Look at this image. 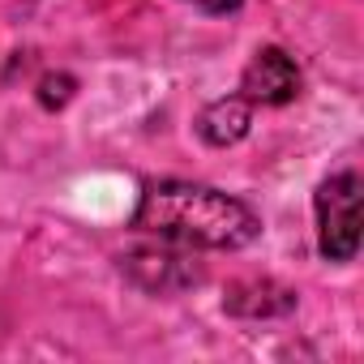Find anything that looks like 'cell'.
I'll use <instances>...</instances> for the list:
<instances>
[{"mask_svg": "<svg viewBox=\"0 0 364 364\" xmlns=\"http://www.w3.org/2000/svg\"><path fill=\"white\" fill-rule=\"evenodd\" d=\"M133 228L180 249H245L257 240L262 223L240 202L210 185L189 180H154L141 189Z\"/></svg>", "mask_w": 364, "mask_h": 364, "instance_id": "obj_1", "label": "cell"}, {"mask_svg": "<svg viewBox=\"0 0 364 364\" xmlns=\"http://www.w3.org/2000/svg\"><path fill=\"white\" fill-rule=\"evenodd\" d=\"M73 90H77V82H73L69 73H48V77L39 82V103H43V107H65V103L73 99Z\"/></svg>", "mask_w": 364, "mask_h": 364, "instance_id": "obj_6", "label": "cell"}, {"mask_svg": "<svg viewBox=\"0 0 364 364\" xmlns=\"http://www.w3.org/2000/svg\"><path fill=\"white\" fill-rule=\"evenodd\" d=\"M253 124V103L245 95H228V99H215L202 116H198V133L206 146H236Z\"/></svg>", "mask_w": 364, "mask_h": 364, "instance_id": "obj_5", "label": "cell"}, {"mask_svg": "<svg viewBox=\"0 0 364 364\" xmlns=\"http://www.w3.org/2000/svg\"><path fill=\"white\" fill-rule=\"evenodd\" d=\"M129 274L150 287V291H176V287H189L198 283V270L180 257V253H154V249H141V253H129L124 257Z\"/></svg>", "mask_w": 364, "mask_h": 364, "instance_id": "obj_4", "label": "cell"}, {"mask_svg": "<svg viewBox=\"0 0 364 364\" xmlns=\"http://www.w3.org/2000/svg\"><path fill=\"white\" fill-rule=\"evenodd\" d=\"M240 95L249 103H266V107H283L300 95V69L283 48H262L249 69L240 73Z\"/></svg>", "mask_w": 364, "mask_h": 364, "instance_id": "obj_3", "label": "cell"}, {"mask_svg": "<svg viewBox=\"0 0 364 364\" xmlns=\"http://www.w3.org/2000/svg\"><path fill=\"white\" fill-rule=\"evenodd\" d=\"M317 249L326 262H351L360 249V176L338 171L317 189Z\"/></svg>", "mask_w": 364, "mask_h": 364, "instance_id": "obj_2", "label": "cell"}, {"mask_svg": "<svg viewBox=\"0 0 364 364\" xmlns=\"http://www.w3.org/2000/svg\"><path fill=\"white\" fill-rule=\"evenodd\" d=\"M185 5H193V9H202V14H236L245 0H185Z\"/></svg>", "mask_w": 364, "mask_h": 364, "instance_id": "obj_7", "label": "cell"}]
</instances>
